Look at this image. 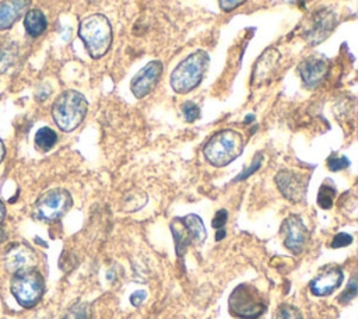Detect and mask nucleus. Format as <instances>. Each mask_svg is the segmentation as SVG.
<instances>
[{"mask_svg": "<svg viewBox=\"0 0 358 319\" xmlns=\"http://www.w3.org/2000/svg\"><path fill=\"white\" fill-rule=\"evenodd\" d=\"M78 36L81 38L88 55L92 59H99L106 55L112 45V25L103 14L95 13L80 22Z\"/></svg>", "mask_w": 358, "mask_h": 319, "instance_id": "1", "label": "nucleus"}, {"mask_svg": "<svg viewBox=\"0 0 358 319\" xmlns=\"http://www.w3.org/2000/svg\"><path fill=\"white\" fill-rule=\"evenodd\" d=\"M87 111L88 102L85 97L76 90L63 91L52 105L53 120L63 132L77 129L84 120Z\"/></svg>", "mask_w": 358, "mask_h": 319, "instance_id": "2", "label": "nucleus"}, {"mask_svg": "<svg viewBox=\"0 0 358 319\" xmlns=\"http://www.w3.org/2000/svg\"><path fill=\"white\" fill-rule=\"evenodd\" d=\"M243 150V137L241 133L225 129L213 134L203 148L204 158L213 166H225L236 160Z\"/></svg>", "mask_w": 358, "mask_h": 319, "instance_id": "3", "label": "nucleus"}, {"mask_svg": "<svg viewBox=\"0 0 358 319\" xmlns=\"http://www.w3.org/2000/svg\"><path fill=\"white\" fill-rule=\"evenodd\" d=\"M210 57L207 52L197 50L185 57L171 74V87L178 94H187L203 80L208 69Z\"/></svg>", "mask_w": 358, "mask_h": 319, "instance_id": "4", "label": "nucleus"}, {"mask_svg": "<svg viewBox=\"0 0 358 319\" xmlns=\"http://www.w3.org/2000/svg\"><path fill=\"white\" fill-rule=\"evenodd\" d=\"M43 277L34 267L15 271L11 278V292L17 302L24 308L36 305L43 295Z\"/></svg>", "mask_w": 358, "mask_h": 319, "instance_id": "5", "label": "nucleus"}, {"mask_svg": "<svg viewBox=\"0 0 358 319\" xmlns=\"http://www.w3.org/2000/svg\"><path fill=\"white\" fill-rule=\"evenodd\" d=\"M229 312L241 319H257L266 311V301L260 291L250 284H239L228 301Z\"/></svg>", "mask_w": 358, "mask_h": 319, "instance_id": "6", "label": "nucleus"}, {"mask_svg": "<svg viewBox=\"0 0 358 319\" xmlns=\"http://www.w3.org/2000/svg\"><path fill=\"white\" fill-rule=\"evenodd\" d=\"M73 199L66 189H50L35 203V214L39 220L52 222L62 218L71 207Z\"/></svg>", "mask_w": 358, "mask_h": 319, "instance_id": "7", "label": "nucleus"}, {"mask_svg": "<svg viewBox=\"0 0 358 319\" xmlns=\"http://www.w3.org/2000/svg\"><path fill=\"white\" fill-rule=\"evenodd\" d=\"M308 182L309 175H303L289 169H282L275 175V183L278 190L287 200L292 203H298L305 199Z\"/></svg>", "mask_w": 358, "mask_h": 319, "instance_id": "8", "label": "nucleus"}, {"mask_svg": "<svg viewBox=\"0 0 358 319\" xmlns=\"http://www.w3.org/2000/svg\"><path fill=\"white\" fill-rule=\"evenodd\" d=\"M280 232L284 235V245L288 250L295 255L303 252L309 239V231L299 215H288L282 221Z\"/></svg>", "mask_w": 358, "mask_h": 319, "instance_id": "9", "label": "nucleus"}, {"mask_svg": "<svg viewBox=\"0 0 358 319\" xmlns=\"http://www.w3.org/2000/svg\"><path fill=\"white\" fill-rule=\"evenodd\" d=\"M162 63L159 60H152L147 63L131 80L130 88L136 98L141 99L145 95H148L155 85L158 84L161 74H162Z\"/></svg>", "mask_w": 358, "mask_h": 319, "instance_id": "10", "label": "nucleus"}, {"mask_svg": "<svg viewBox=\"0 0 358 319\" xmlns=\"http://www.w3.org/2000/svg\"><path fill=\"white\" fill-rule=\"evenodd\" d=\"M336 15L330 10H319L313 14L309 28L305 31V41L309 45H319L323 42L336 27Z\"/></svg>", "mask_w": 358, "mask_h": 319, "instance_id": "11", "label": "nucleus"}, {"mask_svg": "<svg viewBox=\"0 0 358 319\" xmlns=\"http://www.w3.org/2000/svg\"><path fill=\"white\" fill-rule=\"evenodd\" d=\"M343 280H344V274L341 267L336 264L326 266L310 281V291L316 297L330 295L336 288L341 285Z\"/></svg>", "mask_w": 358, "mask_h": 319, "instance_id": "12", "label": "nucleus"}, {"mask_svg": "<svg viewBox=\"0 0 358 319\" xmlns=\"http://www.w3.org/2000/svg\"><path fill=\"white\" fill-rule=\"evenodd\" d=\"M329 63L324 57L310 56L298 66V73L306 88H316L327 76Z\"/></svg>", "mask_w": 358, "mask_h": 319, "instance_id": "13", "label": "nucleus"}, {"mask_svg": "<svg viewBox=\"0 0 358 319\" xmlns=\"http://www.w3.org/2000/svg\"><path fill=\"white\" fill-rule=\"evenodd\" d=\"M4 260L6 269L11 273H15L24 269L34 267L36 264V255L28 245L17 243L7 250Z\"/></svg>", "mask_w": 358, "mask_h": 319, "instance_id": "14", "label": "nucleus"}, {"mask_svg": "<svg viewBox=\"0 0 358 319\" xmlns=\"http://www.w3.org/2000/svg\"><path fill=\"white\" fill-rule=\"evenodd\" d=\"M278 60L280 53L274 48L267 49L255 63L252 73V84L262 85L268 83L278 67Z\"/></svg>", "mask_w": 358, "mask_h": 319, "instance_id": "15", "label": "nucleus"}, {"mask_svg": "<svg viewBox=\"0 0 358 319\" xmlns=\"http://www.w3.org/2000/svg\"><path fill=\"white\" fill-rule=\"evenodd\" d=\"M31 0H4L0 3V29H7L21 18Z\"/></svg>", "mask_w": 358, "mask_h": 319, "instance_id": "16", "label": "nucleus"}, {"mask_svg": "<svg viewBox=\"0 0 358 319\" xmlns=\"http://www.w3.org/2000/svg\"><path fill=\"white\" fill-rule=\"evenodd\" d=\"M179 222L182 224L190 243L193 245H201L206 238H207V231H206V227L201 221V218L196 214H187L185 217H180L178 218Z\"/></svg>", "mask_w": 358, "mask_h": 319, "instance_id": "17", "label": "nucleus"}, {"mask_svg": "<svg viewBox=\"0 0 358 319\" xmlns=\"http://www.w3.org/2000/svg\"><path fill=\"white\" fill-rule=\"evenodd\" d=\"M24 25H25L27 32L31 36H39L45 32V29L48 27V21H46L45 14L41 10L32 8V10L27 11Z\"/></svg>", "mask_w": 358, "mask_h": 319, "instance_id": "18", "label": "nucleus"}, {"mask_svg": "<svg viewBox=\"0 0 358 319\" xmlns=\"http://www.w3.org/2000/svg\"><path fill=\"white\" fill-rule=\"evenodd\" d=\"M57 141V134L50 127H41L35 134V144L41 151H49Z\"/></svg>", "mask_w": 358, "mask_h": 319, "instance_id": "19", "label": "nucleus"}, {"mask_svg": "<svg viewBox=\"0 0 358 319\" xmlns=\"http://www.w3.org/2000/svg\"><path fill=\"white\" fill-rule=\"evenodd\" d=\"M334 196H336V187L333 186L331 180H326L323 182V185L320 186L319 189V193H317V204L322 207V208H330L333 206V200H334Z\"/></svg>", "mask_w": 358, "mask_h": 319, "instance_id": "20", "label": "nucleus"}, {"mask_svg": "<svg viewBox=\"0 0 358 319\" xmlns=\"http://www.w3.org/2000/svg\"><path fill=\"white\" fill-rule=\"evenodd\" d=\"M63 319H91V306L87 302H78L64 313Z\"/></svg>", "mask_w": 358, "mask_h": 319, "instance_id": "21", "label": "nucleus"}, {"mask_svg": "<svg viewBox=\"0 0 358 319\" xmlns=\"http://www.w3.org/2000/svg\"><path fill=\"white\" fill-rule=\"evenodd\" d=\"M275 319H303L301 311L292 305H281L277 311Z\"/></svg>", "mask_w": 358, "mask_h": 319, "instance_id": "22", "label": "nucleus"}, {"mask_svg": "<svg viewBox=\"0 0 358 319\" xmlns=\"http://www.w3.org/2000/svg\"><path fill=\"white\" fill-rule=\"evenodd\" d=\"M180 109L186 122H194L200 118V108L192 101H186Z\"/></svg>", "mask_w": 358, "mask_h": 319, "instance_id": "23", "label": "nucleus"}, {"mask_svg": "<svg viewBox=\"0 0 358 319\" xmlns=\"http://www.w3.org/2000/svg\"><path fill=\"white\" fill-rule=\"evenodd\" d=\"M350 165L347 157L343 155H331L327 158V166L330 171H341Z\"/></svg>", "mask_w": 358, "mask_h": 319, "instance_id": "24", "label": "nucleus"}, {"mask_svg": "<svg viewBox=\"0 0 358 319\" xmlns=\"http://www.w3.org/2000/svg\"><path fill=\"white\" fill-rule=\"evenodd\" d=\"M354 297H357V280L351 278V281L347 285V290L340 295V302H350Z\"/></svg>", "mask_w": 358, "mask_h": 319, "instance_id": "25", "label": "nucleus"}, {"mask_svg": "<svg viewBox=\"0 0 358 319\" xmlns=\"http://www.w3.org/2000/svg\"><path fill=\"white\" fill-rule=\"evenodd\" d=\"M351 243H352V236L350 234L340 232L333 238L331 248H343V246H347V245H351Z\"/></svg>", "mask_w": 358, "mask_h": 319, "instance_id": "26", "label": "nucleus"}, {"mask_svg": "<svg viewBox=\"0 0 358 319\" xmlns=\"http://www.w3.org/2000/svg\"><path fill=\"white\" fill-rule=\"evenodd\" d=\"M227 218H228L227 210L221 208V210H218V211L215 213V215H214V218H213V221H211V225H213L215 229L224 228V225H225V222H227Z\"/></svg>", "mask_w": 358, "mask_h": 319, "instance_id": "27", "label": "nucleus"}, {"mask_svg": "<svg viewBox=\"0 0 358 319\" xmlns=\"http://www.w3.org/2000/svg\"><path fill=\"white\" fill-rule=\"evenodd\" d=\"M245 1H246V0H218V4H220V8H221L222 11L229 13V11L235 10L236 7L242 6Z\"/></svg>", "mask_w": 358, "mask_h": 319, "instance_id": "28", "label": "nucleus"}, {"mask_svg": "<svg viewBox=\"0 0 358 319\" xmlns=\"http://www.w3.org/2000/svg\"><path fill=\"white\" fill-rule=\"evenodd\" d=\"M145 297H147V292H145L144 290L134 291V292L130 295V302H131L134 306H140V305L145 301Z\"/></svg>", "mask_w": 358, "mask_h": 319, "instance_id": "29", "label": "nucleus"}, {"mask_svg": "<svg viewBox=\"0 0 358 319\" xmlns=\"http://www.w3.org/2000/svg\"><path fill=\"white\" fill-rule=\"evenodd\" d=\"M260 162H262V155H259V158H256V160L253 161V164L250 165V168H249L248 171H243V172H242V175H239V176H238V180H239V179H245V178H248L252 172H255L256 169H259Z\"/></svg>", "mask_w": 358, "mask_h": 319, "instance_id": "30", "label": "nucleus"}, {"mask_svg": "<svg viewBox=\"0 0 358 319\" xmlns=\"http://www.w3.org/2000/svg\"><path fill=\"white\" fill-rule=\"evenodd\" d=\"M4 217H6V207H4V204H3L1 200H0V224L3 222Z\"/></svg>", "mask_w": 358, "mask_h": 319, "instance_id": "31", "label": "nucleus"}, {"mask_svg": "<svg viewBox=\"0 0 358 319\" xmlns=\"http://www.w3.org/2000/svg\"><path fill=\"white\" fill-rule=\"evenodd\" d=\"M224 236H225V229H224V228H220V229H217V235H215V239H217V241H221Z\"/></svg>", "mask_w": 358, "mask_h": 319, "instance_id": "32", "label": "nucleus"}, {"mask_svg": "<svg viewBox=\"0 0 358 319\" xmlns=\"http://www.w3.org/2000/svg\"><path fill=\"white\" fill-rule=\"evenodd\" d=\"M4 155H6V147H4V144H3V141L0 140V162L3 161V158H4Z\"/></svg>", "mask_w": 358, "mask_h": 319, "instance_id": "33", "label": "nucleus"}, {"mask_svg": "<svg viewBox=\"0 0 358 319\" xmlns=\"http://www.w3.org/2000/svg\"><path fill=\"white\" fill-rule=\"evenodd\" d=\"M3 236H4V234H3V232H0V241L3 239Z\"/></svg>", "mask_w": 358, "mask_h": 319, "instance_id": "34", "label": "nucleus"}, {"mask_svg": "<svg viewBox=\"0 0 358 319\" xmlns=\"http://www.w3.org/2000/svg\"><path fill=\"white\" fill-rule=\"evenodd\" d=\"M299 3H305V1H308V0H298Z\"/></svg>", "mask_w": 358, "mask_h": 319, "instance_id": "35", "label": "nucleus"}]
</instances>
